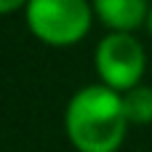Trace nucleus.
Here are the masks:
<instances>
[{"label": "nucleus", "instance_id": "f257e3e1", "mask_svg": "<svg viewBox=\"0 0 152 152\" xmlns=\"http://www.w3.org/2000/svg\"><path fill=\"white\" fill-rule=\"evenodd\" d=\"M128 126L123 94L104 83L86 86L67 102L64 131L77 152H118Z\"/></svg>", "mask_w": 152, "mask_h": 152}, {"label": "nucleus", "instance_id": "f03ea898", "mask_svg": "<svg viewBox=\"0 0 152 152\" xmlns=\"http://www.w3.org/2000/svg\"><path fill=\"white\" fill-rule=\"evenodd\" d=\"M94 21V5L88 0H29L27 3V27L29 32L48 45L64 48L80 43Z\"/></svg>", "mask_w": 152, "mask_h": 152}, {"label": "nucleus", "instance_id": "7ed1b4c3", "mask_svg": "<svg viewBox=\"0 0 152 152\" xmlns=\"http://www.w3.org/2000/svg\"><path fill=\"white\" fill-rule=\"evenodd\" d=\"M94 67H96L99 83L126 94L142 83L147 56H144L142 43L131 32H110L96 45Z\"/></svg>", "mask_w": 152, "mask_h": 152}, {"label": "nucleus", "instance_id": "20e7f679", "mask_svg": "<svg viewBox=\"0 0 152 152\" xmlns=\"http://www.w3.org/2000/svg\"><path fill=\"white\" fill-rule=\"evenodd\" d=\"M94 13L112 32H134L147 24V0H94Z\"/></svg>", "mask_w": 152, "mask_h": 152}, {"label": "nucleus", "instance_id": "39448f33", "mask_svg": "<svg viewBox=\"0 0 152 152\" xmlns=\"http://www.w3.org/2000/svg\"><path fill=\"white\" fill-rule=\"evenodd\" d=\"M123 110L131 126H147L152 123V86H136L123 94Z\"/></svg>", "mask_w": 152, "mask_h": 152}, {"label": "nucleus", "instance_id": "423d86ee", "mask_svg": "<svg viewBox=\"0 0 152 152\" xmlns=\"http://www.w3.org/2000/svg\"><path fill=\"white\" fill-rule=\"evenodd\" d=\"M27 3L29 0H0V16L3 13H13L19 8H27Z\"/></svg>", "mask_w": 152, "mask_h": 152}, {"label": "nucleus", "instance_id": "0eeeda50", "mask_svg": "<svg viewBox=\"0 0 152 152\" xmlns=\"http://www.w3.org/2000/svg\"><path fill=\"white\" fill-rule=\"evenodd\" d=\"M147 29H150V35H152V8H150V13H147Z\"/></svg>", "mask_w": 152, "mask_h": 152}]
</instances>
